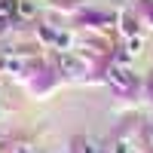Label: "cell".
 Returning <instances> with one entry per match:
<instances>
[{
	"mask_svg": "<svg viewBox=\"0 0 153 153\" xmlns=\"http://www.w3.org/2000/svg\"><path fill=\"white\" fill-rule=\"evenodd\" d=\"M110 83L120 89V92H126V89H132V83H135V76H132V71H126V68H120V65H113L110 68Z\"/></svg>",
	"mask_w": 153,
	"mask_h": 153,
	"instance_id": "cell-1",
	"label": "cell"
},
{
	"mask_svg": "<svg viewBox=\"0 0 153 153\" xmlns=\"http://www.w3.org/2000/svg\"><path fill=\"white\" fill-rule=\"evenodd\" d=\"M61 68H65V71H74V74H83V61L74 58V55H65V58H61Z\"/></svg>",
	"mask_w": 153,
	"mask_h": 153,
	"instance_id": "cell-2",
	"label": "cell"
},
{
	"mask_svg": "<svg viewBox=\"0 0 153 153\" xmlns=\"http://www.w3.org/2000/svg\"><path fill=\"white\" fill-rule=\"evenodd\" d=\"M9 9H12V0H0V16H6Z\"/></svg>",
	"mask_w": 153,
	"mask_h": 153,
	"instance_id": "cell-3",
	"label": "cell"
},
{
	"mask_svg": "<svg viewBox=\"0 0 153 153\" xmlns=\"http://www.w3.org/2000/svg\"><path fill=\"white\" fill-rule=\"evenodd\" d=\"M83 153H98V147H95V144H86V150H83Z\"/></svg>",
	"mask_w": 153,
	"mask_h": 153,
	"instance_id": "cell-4",
	"label": "cell"
},
{
	"mask_svg": "<svg viewBox=\"0 0 153 153\" xmlns=\"http://www.w3.org/2000/svg\"><path fill=\"white\" fill-rule=\"evenodd\" d=\"M22 153H28V150H22Z\"/></svg>",
	"mask_w": 153,
	"mask_h": 153,
	"instance_id": "cell-5",
	"label": "cell"
}]
</instances>
